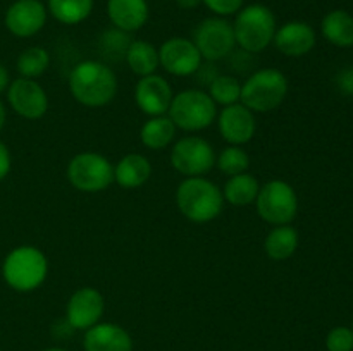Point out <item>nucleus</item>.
I'll return each instance as SVG.
<instances>
[{
	"label": "nucleus",
	"mask_w": 353,
	"mask_h": 351,
	"mask_svg": "<svg viewBox=\"0 0 353 351\" xmlns=\"http://www.w3.org/2000/svg\"><path fill=\"white\" fill-rule=\"evenodd\" d=\"M195 74H196V81H199V85L210 86V83L219 76V71H217L216 65H214L212 62L207 61L205 64H200V67L196 69Z\"/></svg>",
	"instance_id": "2f4dec72"
},
{
	"label": "nucleus",
	"mask_w": 353,
	"mask_h": 351,
	"mask_svg": "<svg viewBox=\"0 0 353 351\" xmlns=\"http://www.w3.org/2000/svg\"><path fill=\"white\" fill-rule=\"evenodd\" d=\"M176 203L183 215L196 224L217 219L223 212V191L205 178H186L176 191Z\"/></svg>",
	"instance_id": "7ed1b4c3"
},
{
	"label": "nucleus",
	"mask_w": 353,
	"mask_h": 351,
	"mask_svg": "<svg viewBox=\"0 0 353 351\" xmlns=\"http://www.w3.org/2000/svg\"><path fill=\"white\" fill-rule=\"evenodd\" d=\"M93 10V0H48V12L55 21L68 26L83 23Z\"/></svg>",
	"instance_id": "a878e982"
},
{
	"label": "nucleus",
	"mask_w": 353,
	"mask_h": 351,
	"mask_svg": "<svg viewBox=\"0 0 353 351\" xmlns=\"http://www.w3.org/2000/svg\"><path fill=\"white\" fill-rule=\"evenodd\" d=\"M323 36L340 48L353 47V16L343 9L327 12L321 23Z\"/></svg>",
	"instance_id": "412c9836"
},
{
	"label": "nucleus",
	"mask_w": 353,
	"mask_h": 351,
	"mask_svg": "<svg viewBox=\"0 0 353 351\" xmlns=\"http://www.w3.org/2000/svg\"><path fill=\"white\" fill-rule=\"evenodd\" d=\"M134 100L141 112L147 116H164L172 102L171 85L162 76H143L134 88Z\"/></svg>",
	"instance_id": "dca6fc26"
},
{
	"label": "nucleus",
	"mask_w": 353,
	"mask_h": 351,
	"mask_svg": "<svg viewBox=\"0 0 353 351\" xmlns=\"http://www.w3.org/2000/svg\"><path fill=\"white\" fill-rule=\"evenodd\" d=\"M217 124H219L221 136L234 147L248 143L257 129L254 112L243 103H233V105L224 107L221 110Z\"/></svg>",
	"instance_id": "2eb2a0df"
},
{
	"label": "nucleus",
	"mask_w": 353,
	"mask_h": 351,
	"mask_svg": "<svg viewBox=\"0 0 353 351\" xmlns=\"http://www.w3.org/2000/svg\"><path fill=\"white\" fill-rule=\"evenodd\" d=\"M316 31L305 21H290L276 30L274 45L283 55L302 57L316 47Z\"/></svg>",
	"instance_id": "f3484780"
},
{
	"label": "nucleus",
	"mask_w": 353,
	"mask_h": 351,
	"mask_svg": "<svg viewBox=\"0 0 353 351\" xmlns=\"http://www.w3.org/2000/svg\"><path fill=\"white\" fill-rule=\"evenodd\" d=\"M107 16L121 31H138L147 24L150 9L147 0H107Z\"/></svg>",
	"instance_id": "6ab92c4d"
},
{
	"label": "nucleus",
	"mask_w": 353,
	"mask_h": 351,
	"mask_svg": "<svg viewBox=\"0 0 353 351\" xmlns=\"http://www.w3.org/2000/svg\"><path fill=\"white\" fill-rule=\"evenodd\" d=\"M68 179L83 193H99L114 181V167L103 155L85 151L71 158L68 165Z\"/></svg>",
	"instance_id": "6e6552de"
},
{
	"label": "nucleus",
	"mask_w": 353,
	"mask_h": 351,
	"mask_svg": "<svg viewBox=\"0 0 353 351\" xmlns=\"http://www.w3.org/2000/svg\"><path fill=\"white\" fill-rule=\"evenodd\" d=\"M10 167H12V157L3 141H0V182L9 176Z\"/></svg>",
	"instance_id": "72a5a7b5"
},
{
	"label": "nucleus",
	"mask_w": 353,
	"mask_h": 351,
	"mask_svg": "<svg viewBox=\"0 0 353 351\" xmlns=\"http://www.w3.org/2000/svg\"><path fill=\"white\" fill-rule=\"evenodd\" d=\"M152 165L148 158L141 153H128L114 167V181L126 189L143 186L150 179Z\"/></svg>",
	"instance_id": "aec40b11"
},
{
	"label": "nucleus",
	"mask_w": 353,
	"mask_h": 351,
	"mask_svg": "<svg viewBox=\"0 0 353 351\" xmlns=\"http://www.w3.org/2000/svg\"><path fill=\"white\" fill-rule=\"evenodd\" d=\"M7 102L17 116L37 120L45 116L48 109V96L41 85L30 78H17L7 88Z\"/></svg>",
	"instance_id": "9b49d317"
},
{
	"label": "nucleus",
	"mask_w": 353,
	"mask_h": 351,
	"mask_svg": "<svg viewBox=\"0 0 353 351\" xmlns=\"http://www.w3.org/2000/svg\"><path fill=\"white\" fill-rule=\"evenodd\" d=\"M288 79L279 69H259L241 85L240 100L252 112H271L285 102Z\"/></svg>",
	"instance_id": "39448f33"
},
{
	"label": "nucleus",
	"mask_w": 353,
	"mask_h": 351,
	"mask_svg": "<svg viewBox=\"0 0 353 351\" xmlns=\"http://www.w3.org/2000/svg\"><path fill=\"white\" fill-rule=\"evenodd\" d=\"M48 274V262L43 251L23 244L6 255L2 262V277L10 289L31 292L40 288Z\"/></svg>",
	"instance_id": "f03ea898"
},
{
	"label": "nucleus",
	"mask_w": 353,
	"mask_h": 351,
	"mask_svg": "<svg viewBox=\"0 0 353 351\" xmlns=\"http://www.w3.org/2000/svg\"><path fill=\"white\" fill-rule=\"evenodd\" d=\"M352 330H353V320H352Z\"/></svg>",
	"instance_id": "58836bf2"
},
{
	"label": "nucleus",
	"mask_w": 353,
	"mask_h": 351,
	"mask_svg": "<svg viewBox=\"0 0 353 351\" xmlns=\"http://www.w3.org/2000/svg\"><path fill=\"white\" fill-rule=\"evenodd\" d=\"M17 72L21 78L34 79L43 74L50 65V55L41 47H30L17 57Z\"/></svg>",
	"instance_id": "bb28decb"
},
{
	"label": "nucleus",
	"mask_w": 353,
	"mask_h": 351,
	"mask_svg": "<svg viewBox=\"0 0 353 351\" xmlns=\"http://www.w3.org/2000/svg\"><path fill=\"white\" fill-rule=\"evenodd\" d=\"M255 205L262 220L272 226H285L299 213V196L292 184L274 179L259 189Z\"/></svg>",
	"instance_id": "0eeeda50"
},
{
	"label": "nucleus",
	"mask_w": 353,
	"mask_h": 351,
	"mask_svg": "<svg viewBox=\"0 0 353 351\" xmlns=\"http://www.w3.org/2000/svg\"><path fill=\"white\" fill-rule=\"evenodd\" d=\"M176 3L181 9H195V7H199L202 3V0H176Z\"/></svg>",
	"instance_id": "c9c22d12"
},
{
	"label": "nucleus",
	"mask_w": 353,
	"mask_h": 351,
	"mask_svg": "<svg viewBox=\"0 0 353 351\" xmlns=\"http://www.w3.org/2000/svg\"><path fill=\"white\" fill-rule=\"evenodd\" d=\"M105 301L95 288H81L69 298L65 315L72 329H90L103 315Z\"/></svg>",
	"instance_id": "4468645a"
},
{
	"label": "nucleus",
	"mask_w": 353,
	"mask_h": 351,
	"mask_svg": "<svg viewBox=\"0 0 353 351\" xmlns=\"http://www.w3.org/2000/svg\"><path fill=\"white\" fill-rule=\"evenodd\" d=\"M174 123L165 116L152 117V119H148L141 126L140 131L141 143L147 148H150V150H162V148H165L174 140Z\"/></svg>",
	"instance_id": "393cba45"
},
{
	"label": "nucleus",
	"mask_w": 353,
	"mask_h": 351,
	"mask_svg": "<svg viewBox=\"0 0 353 351\" xmlns=\"http://www.w3.org/2000/svg\"><path fill=\"white\" fill-rule=\"evenodd\" d=\"M171 164L188 178H200L216 165L212 145L200 136H186L176 141L171 150Z\"/></svg>",
	"instance_id": "9d476101"
},
{
	"label": "nucleus",
	"mask_w": 353,
	"mask_h": 351,
	"mask_svg": "<svg viewBox=\"0 0 353 351\" xmlns=\"http://www.w3.org/2000/svg\"><path fill=\"white\" fill-rule=\"evenodd\" d=\"M169 119L183 131H202L217 117L216 102L202 89H185L172 96Z\"/></svg>",
	"instance_id": "423d86ee"
},
{
	"label": "nucleus",
	"mask_w": 353,
	"mask_h": 351,
	"mask_svg": "<svg viewBox=\"0 0 353 351\" xmlns=\"http://www.w3.org/2000/svg\"><path fill=\"white\" fill-rule=\"evenodd\" d=\"M216 164L219 167V171L226 176H238L247 172L248 165H250V158L248 153L240 147H234L230 145L228 148H224L219 153V157L216 158Z\"/></svg>",
	"instance_id": "c85d7f7f"
},
{
	"label": "nucleus",
	"mask_w": 353,
	"mask_h": 351,
	"mask_svg": "<svg viewBox=\"0 0 353 351\" xmlns=\"http://www.w3.org/2000/svg\"><path fill=\"white\" fill-rule=\"evenodd\" d=\"M352 16H353V14H352Z\"/></svg>",
	"instance_id": "ea45409f"
},
{
	"label": "nucleus",
	"mask_w": 353,
	"mask_h": 351,
	"mask_svg": "<svg viewBox=\"0 0 353 351\" xmlns=\"http://www.w3.org/2000/svg\"><path fill=\"white\" fill-rule=\"evenodd\" d=\"M6 120H7V110H6V105H3V102L0 100V131H2L3 126H6Z\"/></svg>",
	"instance_id": "e433bc0d"
},
{
	"label": "nucleus",
	"mask_w": 353,
	"mask_h": 351,
	"mask_svg": "<svg viewBox=\"0 0 353 351\" xmlns=\"http://www.w3.org/2000/svg\"><path fill=\"white\" fill-rule=\"evenodd\" d=\"M9 85H10V74H9V71H7L6 65L0 62V95L7 92Z\"/></svg>",
	"instance_id": "f704fd0d"
},
{
	"label": "nucleus",
	"mask_w": 353,
	"mask_h": 351,
	"mask_svg": "<svg viewBox=\"0 0 353 351\" xmlns=\"http://www.w3.org/2000/svg\"><path fill=\"white\" fill-rule=\"evenodd\" d=\"M85 351H133V341L128 330L116 323H95L86 329Z\"/></svg>",
	"instance_id": "a211bd4d"
},
{
	"label": "nucleus",
	"mask_w": 353,
	"mask_h": 351,
	"mask_svg": "<svg viewBox=\"0 0 353 351\" xmlns=\"http://www.w3.org/2000/svg\"><path fill=\"white\" fill-rule=\"evenodd\" d=\"M299 231L295 227H292L290 224L276 226L264 241L265 253L272 260L283 262L295 253L296 248H299Z\"/></svg>",
	"instance_id": "4be33fe9"
},
{
	"label": "nucleus",
	"mask_w": 353,
	"mask_h": 351,
	"mask_svg": "<svg viewBox=\"0 0 353 351\" xmlns=\"http://www.w3.org/2000/svg\"><path fill=\"white\" fill-rule=\"evenodd\" d=\"M126 62L131 71L138 76H150L161 65L159 62V50L152 43L143 40L131 41L126 50Z\"/></svg>",
	"instance_id": "5701e85b"
},
{
	"label": "nucleus",
	"mask_w": 353,
	"mask_h": 351,
	"mask_svg": "<svg viewBox=\"0 0 353 351\" xmlns=\"http://www.w3.org/2000/svg\"><path fill=\"white\" fill-rule=\"evenodd\" d=\"M243 2L245 0H202L203 6L219 17L236 14L243 7Z\"/></svg>",
	"instance_id": "7c9ffc66"
},
{
	"label": "nucleus",
	"mask_w": 353,
	"mask_h": 351,
	"mask_svg": "<svg viewBox=\"0 0 353 351\" xmlns=\"http://www.w3.org/2000/svg\"><path fill=\"white\" fill-rule=\"evenodd\" d=\"M327 351H353L352 327H334L326 337Z\"/></svg>",
	"instance_id": "c756f323"
},
{
	"label": "nucleus",
	"mask_w": 353,
	"mask_h": 351,
	"mask_svg": "<svg viewBox=\"0 0 353 351\" xmlns=\"http://www.w3.org/2000/svg\"><path fill=\"white\" fill-rule=\"evenodd\" d=\"M47 23V7L40 0H16L3 16V24L10 34L30 38L41 31Z\"/></svg>",
	"instance_id": "ddd939ff"
},
{
	"label": "nucleus",
	"mask_w": 353,
	"mask_h": 351,
	"mask_svg": "<svg viewBox=\"0 0 353 351\" xmlns=\"http://www.w3.org/2000/svg\"><path fill=\"white\" fill-rule=\"evenodd\" d=\"M210 98L216 102V105H233L238 103L241 95V85L236 78L228 74H219L209 86Z\"/></svg>",
	"instance_id": "cd10ccee"
},
{
	"label": "nucleus",
	"mask_w": 353,
	"mask_h": 351,
	"mask_svg": "<svg viewBox=\"0 0 353 351\" xmlns=\"http://www.w3.org/2000/svg\"><path fill=\"white\" fill-rule=\"evenodd\" d=\"M193 43L199 48L202 58L209 62L230 57L236 47L233 24L224 17H207L193 30Z\"/></svg>",
	"instance_id": "1a4fd4ad"
},
{
	"label": "nucleus",
	"mask_w": 353,
	"mask_h": 351,
	"mask_svg": "<svg viewBox=\"0 0 353 351\" xmlns=\"http://www.w3.org/2000/svg\"><path fill=\"white\" fill-rule=\"evenodd\" d=\"M45 351H65V350H61V348H48V350Z\"/></svg>",
	"instance_id": "4c0bfd02"
},
{
	"label": "nucleus",
	"mask_w": 353,
	"mask_h": 351,
	"mask_svg": "<svg viewBox=\"0 0 353 351\" xmlns=\"http://www.w3.org/2000/svg\"><path fill=\"white\" fill-rule=\"evenodd\" d=\"M234 40L241 50L257 54L272 43L276 34L274 12L264 3L241 7L233 23Z\"/></svg>",
	"instance_id": "20e7f679"
},
{
	"label": "nucleus",
	"mask_w": 353,
	"mask_h": 351,
	"mask_svg": "<svg viewBox=\"0 0 353 351\" xmlns=\"http://www.w3.org/2000/svg\"><path fill=\"white\" fill-rule=\"evenodd\" d=\"M259 181L248 172L243 174L231 176L224 186L223 196L228 203L234 206H247L250 203H255L259 195Z\"/></svg>",
	"instance_id": "b1692460"
},
{
	"label": "nucleus",
	"mask_w": 353,
	"mask_h": 351,
	"mask_svg": "<svg viewBox=\"0 0 353 351\" xmlns=\"http://www.w3.org/2000/svg\"><path fill=\"white\" fill-rule=\"evenodd\" d=\"M159 62L172 76H192L202 64V55L192 40L174 36L159 48Z\"/></svg>",
	"instance_id": "f8f14e48"
},
{
	"label": "nucleus",
	"mask_w": 353,
	"mask_h": 351,
	"mask_svg": "<svg viewBox=\"0 0 353 351\" xmlns=\"http://www.w3.org/2000/svg\"><path fill=\"white\" fill-rule=\"evenodd\" d=\"M69 89L76 102L97 109L112 102L117 93V78L103 62L83 61L69 74Z\"/></svg>",
	"instance_id": "f257e3e1"
},
{
	"label": "nucleus",
	"mask_w": 353,
	"mask_h": 351,
	"mask_svg": "<svg viewBox=\"0 0 353 351\" xmlns=\"http://www.w3.org/2000/svg\"><path fill=\"white\" fill-rule=\"evenodd\" d=\"M336 86L343 95L353 96V67H347L336 76Z\"/></svg>",
	"instance_id": "473e14b6"
}]
</instances>
